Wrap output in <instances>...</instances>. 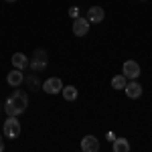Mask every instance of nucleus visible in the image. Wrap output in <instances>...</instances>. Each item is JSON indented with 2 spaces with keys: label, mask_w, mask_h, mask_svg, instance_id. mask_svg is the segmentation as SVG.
Wrapping results in <instances>:
<instances>
[{
  "label": "nucleus",
  "mask_w": 152,
  "mask_h": 152,
  "mask_svg": "<svg viewBox=\"0 0 152 152\" xmlns=\"http://www.w3.org/2000/svg\"><path fill=\"white\" fill-rule=\"evenodd\" d=\"M28 65L33 67V71H45L47 69V65H49V55H47V51L45 49H37L35 53H33V59L28 61Z\"/></svg>",
  "instance_id": "f257e3e1"
},
{
  "label": "nucleus",
  "mask_w": 152,
  "mask_h": 152,
  "mask_svg": "<svg viewBox=\"0 0 152 152\" xmlns=\"http://www.w3.org/2000/svg\"><path fill=\"white\" fill-rule=\"evenodd\" d=\"M4 136H6V138H12V140L20 136V124H18L16 116L6 118V122H4Z\"/></svg>",
  "instance_id": "f03ea898"
},
{
  "label": "nucleus",
  "mask_w": 152,
  "mask_h": 152,
  "mask_svg": "<svg viewBox=\"0 0 152 152\" xmlns=\"http://www.w3.org/2000/svg\"><path fill=\"white\" fill-rule=\"evenodd\" d=\"M10 102L14 104L16 116H18V114H23L24 110H26V105H28V95L24 94V91H20V89H16V91L10 95Z\"/></svg>",
  "instance_id": "7ed1b4c3"
},
{
  "label": "nucleus",
  "mask_w": 152,
  "mask_h": 152,
  "mask_svg": "<svg viewBox=\"0 0 152 152\" xmlns=\"http://www.w3.org/2000/svg\"><path fill=\"white\" fill-rule=\"evenodd\" d=\"M89 20L87 18H83V16H77V18H73V35L75 37H85L89 33Z\"/></svg>",
  "instance_id": "20e7f679"
},
{
  "label": "nucleus",
  "mask_w": 152,
  "mask_h": 152,
  "mask_svg": "<svg viewBox=\"0 0 152 152\" xmlns=\"http://www.w3.org/2000/svg\"><path fill=\"white\" fill-rule=\"evenodd\" d=\"M122 73L126 75V79H138L140 77V65L136 61H126L122 67Z\"/></svg>",
  "instance_id": "39448f33"
},
{
  "label": "nucleus",
  "mask_w": 152,
  "mask_h": 152,
  "mask_svg": "<svg viewBox=\"0 0 152 152\" xmlns=\"http://www.w3.org/2000/svg\"><path fill=\"white\" fill-rule=\"evenodd\" d=\"M43 91H47V94H51V95H55V94H59L61 89H63V81L59 79V77H49L47 81L43 83V87H41Z\"/></svg>",
  "instance_id": "423d86ee"
},
{
  "label": "nucleus",
  "mask_w": 152,
  "mask_h": 152,
  "mask_svg": "<svg viewBox=\"0 0 152 152\" xmlns=\"http://www.w3.org/2000/svg\"><path fill=\"white\" fill-rule=\"evenodd\" d=\"M89 23H95V24H99V23H104V18H105V12L102 6H89V10H87V16H85Z\"/></svg>",
  "instance_id": "0eeeda50"
},
{
  "label": "nucleus",
  "mask_w": 152,
  "mask_h": 152,
  "mask_svg": "<svg viewBox=\"0 0 152 152\" xmlns=\"http://www.w3.org/2000/svg\"><path fill=\"white\" fill-rule=\"evenodd\" d=\"M124 91H126V95L130 99H138L142 95V85L136 79H130V83H126V87H124Z\"/></svg>",
  "instance_id": "6e6552de"
},
{
  "label": "nucleus",
  "mask_w": 152,
  "mask_h": 152,
  "mask_svg": "<svg viewBox=\"0 0 152 152\" xmlns=\"http://www.w3.org/2000/svg\"><path fill=\"white\" fill-rule=\"evenodd\" d=\"M81 150L83 152H97L99 150V142H97V138L95 136H83V140H81Z\"/></svg>",
  "instance_id": "1a4fd4ad"
},
{
  "label": "nucleus",
  "mask_w": 152,
  "mask_h": 152,
  "mask_svg": "<svg viewBox=\"0 0 152 152\" xmlns=\"http://www.w3.org/2000/svg\"><path fill=\"white\" fill-rule=\"evenodd\" d=\"M6 81H8V85H10V87H18V85H20V83L24 81L23 69H16V67H14V71H10V73H8Z\"/></svg>",
  "instance_id": "9d476101"
},
{
  "label": "nucleus",
  "mask_w": 152,
  "mask_h": 152,
  "mask_svg": "<svg viewBox=\"0 0 152 152\" xmlns=\"http://www.w3.org/2000/svg\"><path fill=\"white\" fill-rule=\"evenodd\" d=\"M112 150L114 152H130V142L126 138H116L112 142Z\"/></svg>",
  "instance_id": "9b49d317"
},
{
  "label": "nucleus",
  "mask_w": 152,
  "mask_h": 152,
  "mask_svg": "<svg viewBox=\"0 0 152 152\" xmlns=\"http://www.w3.org/2000/svg\"><path fill=\"white\" fill-rule=\"evenodd\" d=\"M12 65L16 69H24V67H28V59H26L24 53H14L12 55Z\"/></svg>",
  "instance_id": "f8f14e48"
},
{
  "label": "nucleus",
  "mask_w": 152,
  "mask_h": 152,
  "mask_svg": "<svg viewBox=\"0 0 152 152\" xmlns=\"http://www.w3.org/2000/svg\"><path fill=\"white\" fill-rule=\"evenodd\" d=\"M61 94H63V97H65L67 102H75V99H77V87H75V85H63Z\"/></svg>",
  "instance_id": "ddd939ff"
},
{
  "label": "nucleus",
  "mask_w": 152,
  "mask_h": 152,
  "mask_svg": "<svg viewBox=\"0 0 152 152\" xmlns=\"http://www.w3.org/2000/svg\"><path fill=\"white\" fill-rule=\"evenodd\" d=\"M126 83H128V79H126V75H124V73L112 77V87H114V89H124V87H126Z\"/></svg>",
  "instance_id": "4468645a"
},
{
  "label": "nucleus",
  "mask_w": 152,
  "mask_h": 152,
  "mask_svg": "<svg viewBox=\"0 0 152 152\" xmlns=\"http://www.w3.org/2000/svg\"><path fill=\"white\" fill-rule=\"evenodd\" d=\"M4 112H6V116H16V110H14V104L10 102V97L4 102Z\"/></svg>",
  "instance_id": "2eb2a0df"
},
{
  "label": "nucleus",
  "mask_w": 152,
  "mask_h": 152,
  "mask_svg": "<svg viewBox=\"0 0 152 152\" xmlns=\"http://www.w3.org/2000/svg\"><path fill=\"white\" fill-rule=\"evenodd\" d=\"M26 81H28V85H31V87H33V89H39V85H41V83H39V79H37V77H28V79H26Z\"/></svg>",
  "instance_id": "dca6fc26"
},
{
  "label": "nucleus",
  "mask_w": 152,
  "mask_h": 152,
  "mask_svg": "<svg viewBox=\"0 0 152 152\" xmlns=\"http://www.w3.org/2000/svg\"><path fill=\"white\" fill-rule=\"evenodd\" d=\"M69 16H71V18H77V16H79V8H77V6L69 8Z\"/></svg>",
  "instance_id": "f3484780"
},
{
  "label": "nucleus",
  "mask_w": 152,
  "mask_h": 152,
  "mask_svg": "<svg viewBox=\"0 0 152 152\" xmlns=\"http://www.w3.org/2000/svg\"><path fill=\"white\" fill-rule=\"evenodd\" d=\"M105 138H107L110 142H114V140H116V134H114V132H107V134H105Z\"/></svg>",
  "instance_id": "a211bd4d"
},
{
  "label": "nucleus",
  "mask_w": 152,
  "mask_h": 152,
  "mask_svg": "<svg viewBox=\"0 0 152 152\" xmlns=\"http://www.w3.org/2000/svg\"><path fill=\"white\" fill-rule=\"evenodd\" d=\"M4 150V142H2V136H0V152Z\"/></svg>",
  "instance_id": "6ab92c4d"
},
{
  "label": "nucleus",
  "mask_w": 152,
  "mask_h": 152,
  "mask_svg": "<svg viewBox=\"0 0 152 152\" xmlns=\"http://www.w3.org/2000/svg\"><path fill=\"white\" fill-rule=\"evenodd\" d=\"M6 2H16V0H6Z\"/></svg>",
  "instance_id": "aec40b11"
}]
</instances>
